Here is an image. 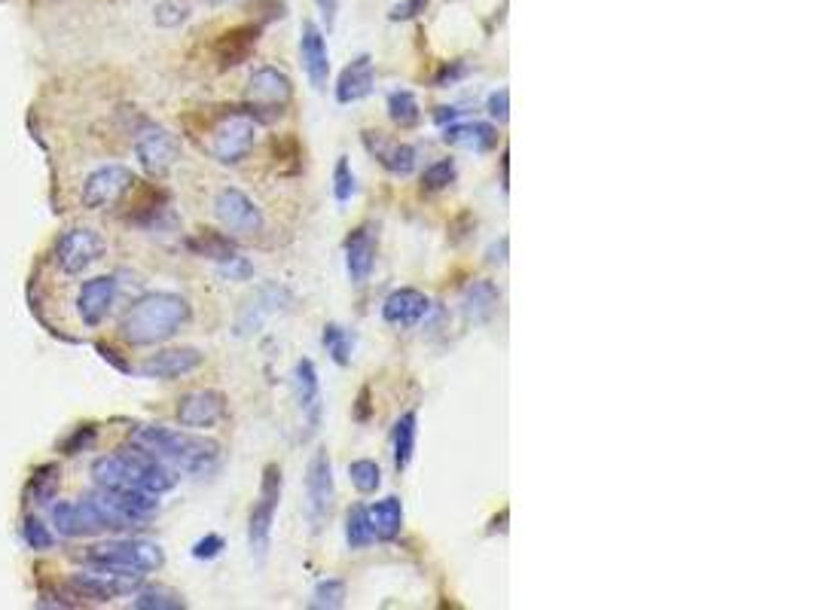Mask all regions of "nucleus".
I'll use <instances>...</instances> for the list:
<instances>
[{
    "mask_svg": "<svg viewBox=\"0 0 815 610\" xmlns=\"http://www.w3.org/2000/svg\"><path fill=\"white\" fill-rule=\"evenodd\" d=\"M187 321L190 302L181 293L153 290L129 305V312L120 318V336L129 345H159L174 333H181Z\"/></svg>",
    "mask_w": 815,
    "mask_h": 610,
    "instance_id": "1",
    "label": "nucleus"
},
{
    "mask_svg": "<svg viewBox=\"0 0 815 610\" xmlns=\"http://www.w3.org/2000/svg\"><path fill=\"white\" fill-rule=\"evenodd\" d=\"M129 443L190 476H208L220 461V446L214 440H205L187 431H171V427H162V424L135 427Z\"/></svg>",
    "mask_w": 815,
    "mask_h": 610,
    "instance_id": "2",
    "label": "nucleus"
},
{
    "mask_svg": "<svg viewBox=\"0 0 815 610\" xmlns=\"http://www.w3.org/2000/svg\"><path fill=\"white\" fill-rule=\"evenodd\" d=\"M257 141V119L245 107H232L211 129V156L223 165H239L248 159Z\"/></svg>",
    "mask_w": 815,
    "mask_h": 610,
    "instance_id": "3",
    "label": "nucleus"
},
{
    "mask_svg": "<svg viewBox=\"0 0 815 610\" xmlns=\"http://www.w3.org/2000/svg\"><path fill=\"white\" fill-rule=\"evenodd\" d=\"M86 565H113V568H129V571H159L165 556L156 543L147 540H107V543H95L89 546L86 553L80 556Z\"/></svg>",
    "mask_w": 815,
    "mask_h": 610,
    "instance_id": "4",
    "label": "nucleus"
},
{
    "mask_svg": "<svg viewBox=\"0 0 815 610\" xmlns=\"http://www.w3.org/2000/svg\"><path fill=\"white\" fill-rule=\"evenodd\" d=\"M281 488H284L281 467L266 464L263 479H260V501L254 504L251 519H248V543H251V553L257 559H263L269 553L272 525H275V513H278V504H281Z\"/></svg>",
    "mask_w": 815,
    "mask_h": 610,
    "instance_id": "5",
    "label": "nucleus"
},
{
    "mask_svg": "<svg viewBox=\"0 0 815 610\" xmlns=\"http://www.w3.org/2000/svg\"><path fill=\"white\" fill-rule=\"evenodd\" d=\"M104 257V238L89 226H71L52 244V263L65 275H83Z\"/></svg>",
    "mask_w": 815,
    "mask_h": 610,
    "instance_id": "6",
    "label": "nucleus"
},
{
    "mask_svg": "<svg viewBox=\"0 0 815 610\" xmlns=\"http://www.w3.org/2000/svg\"><path fill=\"white\" fill-rule=\"evenodd\" d=\"M248 98H251V104H245V110L257 122H272L275 116H281V107L294 98V83H290V77L284 71L263 65L251 74Z\"/></svg>",
    "mask_w": 815,
    "mask_h": 610,
    "instance_id": "7",
    "label": "nucleus"
},
{
    "mask_svg": "<svg viewBox=\"0 0 815 610\" xmlns=\"http://www.w3.org/2000/svg\"><path fill=\"white\" fill-rule=\"evenodd\" d=\"M214 217L223 223L229 235L251 238L263 232V211L251 196H245L236 187H226L214 196Z\"/></svg>",
    "mask_w": 815,
    "mask_h": 610,
    "instance_id": "8",
    "label": "nucleus"
},
{
    "mask_svg": "<svg viewBox=\"0 0 815 610\" xmlns=\"http://www.w3.org/2000/svg\"><path fill=\"white\" fill-rule=\"evenodd\" d=\"M132 187H135L132 168H126V165H101L86 177L80 199H83V208L101 211V208H113Z\"/></svg>",
    "mask_w": 815,
    "mask_h": 610,
    "instance_id": "9",
    "label": "nucleus"
},
{
    "mask_svg": "<svg viewBox=\"0 0 815 610\" xmlns=\"http://www.w3.org/2000/svg\"><path fill=\"white\" fill-rule=\"evenodd\" d=\"M135 156L144 165L147 174L162 177L174 162L181 159V144L162 126H144L135 141Z\"/></svg>",
    "mask_w": 815,
    "mask_h": 610,
    "instance_id": "10",
    "label": "nucleus"
},
{
    "mask_svg": "<svg viewBox=\"0 0 815 610\" xmlns=\"http://www.w3.org/2000/svg\"><path fill=\"white\" fill-rule=\"evenodd\" d=\"M290 305V293L281 284H263L245 305L236 318V336H254L272 315L284 312Z\"/></svg>",
    "mask_w": 815,
    "mask_h": 610,
    "instance_id": "11",
    "label": "nucleus"
},
{
    "mask_svg": "<svg viewBox=\"0 0 815 610\" xmlns=\"http://www.w3.org/2000/svg\"><path fill=\"white\" fill-rule=\"evenodd\" d=\"M306 492H309V510H312V522L321 525L336 501V482H333V461L327 455V449H318L309 461V473H306Z\"/></svg>",
    "mask_w": 815,
    "mask_h": 610,
    "instance_id": "12",
    "label": "nucleus"
},
{
    "mask_svg": "<svg viewBox=\"0 0 815 610\" xmlns=\"http://www.w3.org/2000/svg\"><path fill=\"white\" fill-rule=\"evenodd\" d=\"M223 415H226V397L211 388L190 391L178 403V424L187 427V431H208V427L223 421Z\"/></svg>",
    "mask_w": 815,
    "mask_h": 610,
    "instance_id": "13",
    "label": "nucleus"
},
{
    "mask_svg": "<svg viewBox=\"0 0 815 610\" xmlns=\"http://www.w3.org/2000/svg\"><path fill=\"white\" fill-rule=\"evenodd\" d=\"M290 385H294V397L300 403V412L306 418V427H309V434L312 437L318 427H321V412H324V403H321V379H318V370H315V363L309 357L297 360L294 363V373H290ZM303 437V440H306Z\"/></svg>",
    "mask_w": 815,
    "mask_h": 610,
    "instance_id": "14",
    "label": "nucleus"
},
{
    "mask_svg": "<svg viewBox=\"0 0 815 610\" xmlns=\"http://www.w3.org/2000/svg\"><path fill=\"white\" fill-rule=\"evenodd\" d=\"M202 360H205V357H202V351H196V348H168V351L150 354L135 373L144 376V379L171 382V379H184V376H190L193 370H199Z\"/></svg>",
    "mask_w": 815,
    "mask_h": 610,
    "instance_id": "15",
    "label": "nucleus"
},
{
    "mask_svg": "<svg viewBox=\"0 0 815 610\" xmlns=\"http://www.w3.org/2000/svg\"><path fill=\"white\" fill-rule=\"evenodd\" d=\"M113 302H116V278L113 275L89 278L80 284V293H77V315L89 330H95L110 315Z\"/></svg>",
    "mask_w": 815,
    "mask_h": 610,
    "instance_id": "16",
    "label": "nucleus"
},
{
    "mask_svg": "<svg viewBox=\"0 0 815 610\" xmlns=\"http://www.w3.org/2000/svg\"><path fill=\"white\" fill-rule=\"evenodd\" d=\"M300 61L303 71L312 83L315 92L327 89L330 80V49H327V37L315 22H303L300 28Z\"/></svg>",
    "mask_w": 815,
    "mask_h": 610,
    "instance_id": "17",
    "label": "nucleus"
},
{
    "mask_svg": "<svg viewBox=\"0 0 815 610\" xmlns=\"http://www.w3.org/2000/svg\"><path fill=\"white\" fill-rule=\"evenodd\" d=\"M428 312H431V299L416 287H400V290L388 293L382 302V318L400 330L422 324Z\"/></svg>",
    "mask_w": 815,
    "mask_h": 610,
    "instance_id": "18",
    "label": "nucleus"
},
{
    "mask_svg": "<svg viewBox=\"0 0 815 610\" xmlns=\"http://www.w3.org/2000/svg\"><path fill=\"white\" fill-rule=\"evenodd\" d=\"M364 147L370 150V156H373L388 174H397V177L413 174L416 165H419V153H416L413 144H403V141L385 138V135H379V132H364Z\"/></svg>",
    "mask_w": 815,
    "mask_h": 610,
    "instance_id": "19",
    "label": "nucleus"
},
{
    "mask_svg": "<svg viewBox=\"0 0 815 610\" xmlns=\"http://www.w3.org/2000/svg\"><path fill=\"white\" fill-rule=\"evenodd\" d=\"M376 266V232L370 226H358L345 238V269L352 284H367Z\"/></svg>",
    "mask_w": 815,
    "mask_h": 610,
    "instance_id": "20",
    "label": "nucleus"
},
{
    "mask_svg": "<svg viewBox=\"0 0 815 610\" xmlns=\"http://www.w3.org/2000/svg\"><path fill=\"white\" fill-rule=\"evenodd\" d=\"M376 86V68L370 55H358L342 68L339 80H336V101L339 104H355L364 101Z\"/></svg>",
    "mask_w": 815,
    "mask_h": 610,
    "instance_id": "21",
    "label": "nucleus"
},
{
    "mask_svg": "<svg viewBox=\"0 0 815 610\" xmlns=\"http://www.w3.org/2000/svg\"><path fill=\"white\" fill-rule=\"evenodd\" d=\"M443 141L471 153H489L498 144V132L489 122H449L443 126Z\"/></svg>",
    "mask_w": 815,
    "mask_h": 610,
    "instance_id": "22",
    "label": "nucleus"
},
{
    "mask_svg": "<svg viewBox=\"0 0 815 610\" xmlns=\"http://www.w3.org/2000/svg\"><path fill=\"white\" fill-rule=\"evenodd\" d=\"M260 40V25H242V28H232L226 31L220 40H217V61H220V68H236L242 65V61L254 52Z\"/></svg>",
    "mask_w": 815,
    "mask_h": 610,
    "instance_id": "23",
    "label": "nucleus"
},
{
    "mask_svg": "<svg viewBox=\"0 0 815 610\" xmlns=\"http://www.w3.org/2000/svg\"><path fill=\"white\" fill-rule=\"evenodd\" d=\"M498 302H501V293L492 281L480 278V281H471L468 287H464V318L474 321V324H486L495 309H498Z\"/></svg>",
    "mask_w": 815,
    "mask_h": 610,
    "instance_id": "24",
    "label": "nucleus"
},
{
    "mask_svg": "<svg viewBox=\"0 0 815 610\" xmlns=\"http://www.w3.org/2000/svg\"><path fill=\"white\" fill-rule=\"evenodd\" d=\"M416 440H419V415L416 412H403L394 424L391 434V449H394V467L403 473L416 458Z\"/></svg>",
    "mask_w": 815,
    "mask_h": 610,
    "instance_id": "25",
    "label": "nucleus"
},
{
    "mask_svg": "<svg viewBox=\"0 0 815 610\" xmlns=\"http://www.w3.org/2000/svg\"><path fill=\"white\" fill-rule=\"evenodd\" d=\"M367 519L376 540H394L403 531V504L400 498H382L373 507H367Z\"/></svg>",
    "mask_w": 815,
    "mask_h": 610,
    "instance_id": "26",
    "label": "nucleus"
},
{
    "mask_svg": "<svg viewBox=\"0 0 815 610\" xmlns=\"http://www.w3.org/2000/svg\"><path fill=\"white\" fill-rule=\"evenodd\" d=\"M187 248L196 254V257H205V260H214V263H223L236 254V244H232L229 235L223 232H214V229H202L199 235H193L187 241Z\"/></svg>",
    "mask_w": 815,
    "mask_h": 610,
    "instance_id": "27",
    "label": "nucleus"
},
{
    "mask_svg": "<svg viewBox=\"0 0 815 610\" xmlns=\"http://www.w3.org/2000/svg\"><path fill=\"white\" fill-rule=\"evenodd\" d=\"M58 482H62V470H58V464H40V467L31 473L28 485H25L28 501H31V504H40V507L49 504V501H55Z\"/></svg>",
    "mask_w": 815,
    "mask_h": 610,
    "instance_id": "28",
    "label": "nucleus"
},
{
    "mask_svg": "<svg viewBox=\"0 0 815 610\" xmlns=\"http://www.w3.org/2000/svg\"><path fill=\"white\" fill-rule=\"evenodd\" d=\"M388 116H391L394 126L413 129V126H419V119H422V104L410 89H394L388 95Z\"/></svg>",
    "mask_w": 815,
    "mask_h": 610,
    "instance_id": "29",
    "label": "nucleus"
},
{
    "mask_svg": "<svg viewBox=\"0 0 815 610\" xmlns=\"http://www.w3.org/2000/svg\"><path fill=\"white\" fill-rule=\"evenodd\" d=\"M132 604L138 610H184L187 607V601L168 586H138Z\"/></svg>",
    "mask_w": 815,
    "mask_h": 610,
    "instance_id": "30",
    "label": "nucleus"
},
{
    "mask_svg": "<svg viewBox=\"0 0 815 610\" xmlns=\"http://www.w3.org/2000/svg\"><path fill=\"white\" fill-rule=\"evenodd\" d=\"M52 528L62 534V537H86V525H83V516H80V507L71 504V501H55L52 504Z\"/></svg>",
    "mask_w": 815,
    "mask_h": 610,
    "instance_id": "31",
    "label": "nucleus"
},
{
    "mask_svg": "<svg viewBox=\"0 0 815 610\" xmlns=\"http://www.w3.org/2000/svg\"><path fill=\"white\" fill-rule=\"evenodd\" d=\"M321 342H324L327 354L333 357V363H339V366H348V363H352L355 336L348 333L345 327H339V324H327V327H324V333H321Z\"/></svg>",
    "mask_w": 815,
    "mask_h": 610,
    "instance_id": "32",
    "label": "nucleus"
},
{
    "mask_svg": "<svg viewBox=\"0 0 815 610\" xmlns=\"http://www.w3.org/2000/svg\"><path fill=\"white\" fill-rule=\"evenodd\" d=\"M376 537H373V528H370V519H367V507H352L345 513V543L348 549H364L370 546Z\"/></svg>",
    "mask_w": 815,
    "mask_h": 610,
    "instance_id": "33",
    "label": "nucleus"
},
{
    "mask_svg": "<svg viewBox=\"0 0 815 610\" xmlns=\"http://www.w3.org/2000/svg\"><path fill=\"white\" fill-rule=\"evenodd\" d=\"M348 479H352V485L358 488L361 495H373V492H379V485H382V470H379L376 461L361 458V461L348 464Z\"/></svg>",
    "mask_w": 815,
    "mask_h": 610,
    "instance_id": "34",
    "label": "nucleus"
},
{
    "mask_svg": "<svg viewBox=\"0 0 815 610\" xmlns=\"http://www.w3.org/2000/svg\"><path fill=\"white\" fill-rule=\"evenodd\" d=\"M342 604H345V583L342 580L327 577L312 589L309 607H315V610H339Z\"/></svg>",
    "mask_w": 815,
    "mask_h": 610,
    "instance_id": "35",
    "label": "nucleus"
},
{
    "mask_svg": "<svg viewBox=\"0 0 815 610\" xmlns=\"http://www.w3.org/2000/svg\"><path fill=\"white\" fill-rule=\"evenodd\" d=\"M355 193H358V180H355L352 162H348V156H339L333 168V196L339 205H348Z\"/></svg>",
    "mask_w": 815,
    "mask_h": 610,
    "instance_id": "36",
    "label": "nucleus"
},
{
    "mask_svg": "<svg viewBox=\"0 0 815 610\" xmlns=\"http://www.w3.org/2000/svg\"><path fill=\"white\" fill-rule=\"evenodd\" d=\"M455 177H458L455 162H452V159H440V162H434V165L425 168V174H422V187H425L428 193H440V190L452 187Z\"/></svg>",
    "mask_w": 815,
    "mask_h": 610,
    "instance_id": "37",
    "label": "nucleus"
},
{
    "mask_svg": "<svg viewBox=\"0 0 815 610\" xmlns=\"http://www.w3.org/2000/svg\"><path fill=\"white\" fill-rule=\"evenodd\" d=\"M22 537H25V543L34 549V553H49V549L55 546L52 528L43 525L37 516H25V522H22Z\"/></svg>",
    "mask_w": 815,
    "mask_h": 610,
    "instance_id": "38",
    "label": "nucleus"
},
{
    "mask_svg": "<svg viewBox=\"0 0 815 610\" xmlns=\"http://www.w3.org/2000/svg\"><path fill=\"white\" fill-rule=\"evenodd\" d=\"M187 19H190V4H184V0H162L153 10V22L159 28H181Z\"/></svg>",
    "mask_w": 815,
    "mask_h": 610,
    "instance_id": "39",
    "label": "nucleus"
},
{
    "mask_svg": "<svg viewBox=\"0 0 815 610\" xmlns=\"http://www.w3.org/2000/svg\"><path fill=\"white\" fill-rule=\"evenodd\" d=\"M98 437V427L95 424H80L74 431L62 440V455H80L92 446V440Z\"/></svg>",
    "mask_w": 815,
    "mask_h": 610,
    "instance_id": "40",
    "label": "nucleus"
},
{
    "mask_svg": "<svg viewBox=\"0 0 815 610\" xmlns=\"http://www.w3.org/2000/svg\"><path fill=\"white\" fill-rule=\"evenodd\" d=\"M217 272L226 278V281H248L251 275H254V266L245 260V257H239V254H232L229 260H223V263H217Z\"/></svg>",
    "mask_w": 815,
    "mask_h": 610,
    "instance_id": "41",
    "label": "nucleus"
},
{
    "mask_svg": "<svg viewBox=\"0 0 815 610\" xmlns=\"http://www.w3.org/2000/svg\"><path fill=\"white\" fill-rule=\"evenodd\" d=\"M223 546H226V540H223L220 534H205L202 540L193 543V559L211 562V559H217V556L223 553Z\"/></svg>",
    "mask_w": 815,
    "mask_h": 610,
    "instance_id": "42",
    "label": "nucleus"
},
{
    "mask_svg": "<svg viewBox=\"0 0 815 610\" xmlns=\"http://www.w3.org/2000/svg\"><path fill=\"white\" fill-rule=\"evenodd\" d=\"M486 110H489L492 119H498L501 126H504V122L510 119V92H507V89H495V92L486 98Z\"/></svg>",
    "mask_w": 815,
    "mask_h": 610,
    "instance_id": "43",
    "label": "nucleus"
},
{
    "mask_svg": "<svg viewBox=\"0 0 815 610\" xmlns=\"http://www.w3.org/2000/svg\"><path fill=\"white\" fill-rule=\"evenodd\" d=\"M464 74H468V65H464V61H452V65H446L440 74H437V80H434V86L437 89H443V86H452V83H458Z\"/></svg>",
    "mask_w": 815,
    "mask_h": 610,
    "instance_id": "44",
    "label": "nucleus"
},
{
    "mask_svg": "<svg viewBox=\"0 0 815 610\" xmlns=\"http://www.w3.org/2000/svg\"><path fill=\"white\" fill-rule=\"evenodd\" d=\"M425 4H428V0H406V4L394 7L391 19H413V16H419L425 10Z\"/></svg>",
    "mask_w": 815,
    "mask_h": 610,
    "instance_id": "45",
    "label": "nucleus"
},
{
    "mask_svg": "<svg viewBox=\"0 0 815 610\" xmlns=\"http://www.w3.org/2000/svg\"><path fill=\"white\" fill-rule=\"evenodd\" d=\"M507 244H510V238L501 235V241H495L492 248H489V263L492 266H504L507 263Z\"/></svg>",
    "mask_w": 815,
    "mask_h": 610,
    "instance_id": "46",
    "label": "nucleus"
},
{
    "mask_svg": "<svg viewBox=\"0 0 815 610\" xmlns=\"http://www.w3.org/2000/svg\"><path fill=\"white\" fill-rule=\"evenodd\" d=\"M98 354H101L104 360H110V363H113V366H116V370H120V373H135V370H132V366H129L126 360H120V357H116V351H113L110 345L98 342Z\"/></svg>",
    "mask_w": 815,
    "mask_h": 610,
    "instance_id": "47",
    "label": "nucleus"
},
{
    "mask_svg": "<svg viewBox=\"0 0 815 610\" xmlns=\"http://www.w3.org/2000/svg\"><path fill=\"white\" fill-rule=\"evenodd\" d=\"M355 418H358V421H367V418H370V388H361V394H358V409H355Z\"/></svg>",
    "mask_w": 815,
    "mask_h": 610,
    "instance_id": "48",
    "label": "nucleus"
},
{
    "mask_svg": "<svg viewBox=\"0 0 815 610\" xmlns=\"http://www.w3.org/2000/svg\"><path fill=\"white\" fill-rule=\"evenodd\" d=\"M315 4H318L321 16L327 19V25H333V19H336V13H339V0H315Z\"/></svg>",
    "mask_w": 815,
    "mask_h": 610,
    "instance_id": "49",
    "label": "nucleus"
},
{
    "mask_svg": "<svg viewBox=\"0 0 815 610\" xmlns=\"http://www.w3.org/2000/svg\"><path fill=\"white\" fill-rule=\"evenodd\" d=\"M458 113H461L458 107H440V110H437V122H440V126H446V119H449V122H455V119H458Z\"/></svg>",
    "mask_w": 815,
    "mask_h": 610,
    "instance_id": "50",
    "label": "nucleus"
}]
</instances>
